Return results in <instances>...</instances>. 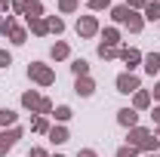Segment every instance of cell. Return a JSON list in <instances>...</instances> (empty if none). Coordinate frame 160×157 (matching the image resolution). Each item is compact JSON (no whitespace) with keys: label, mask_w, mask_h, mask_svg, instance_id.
<instances>
[{"label":"cell","mask_w":160,"mask_h":157,"mask_svg":"<svg viewBox=\"0 0 160 157\" xmlns=\"http://www.w3.org/2000/svg\"><path fill=\"white\" fill-rule=\"evenodd\" d=\"M28 77L34 80L37 86H52V83H56V71H52V65L31 62V65H28Z\"/></svg>","instance_id":"obj_1"},{"label":"cell","mask_w":160,"mask_h":157,"mask_svg":"<svg viewBox=\"0 0 160 157\" xmlns=\"http://www.w3.org/2000/svg\"><path fill=\"white\" fill-rule=\"evenodd\" d=\"M114 86H117V93H123V96H132V93H139V89H142L139 77H136L132 71H123V74H117Z\"/></svg>","instance_id":"obj_2"},{"label":"cell","mask_w":160,"mask_h":157,"mask_svg":"<svg viewBox=\"0 0 160 157\" xmlns=\"http://www.w3.org/2000/svg\"><path fill=\"white\" fill-rule=\"evenodd\" d=\"M25 136L22 126H9V129H0V157H6V151H12V145Z\"/></svg>","instance_id":"obj_3"},{"label":"cell","mask_w":160,"mask_h":157,"mask_svg":"<svg viewBox=\"0 0 160 157\" xmlns=\"http://www.w3.org/2000/svg\"><path fill=\"white\" fill-rule=\"evenodd\" d=\"M77 34H80L83 40H89V37H96V34H102L99 19H96V16H77Z\"/></svg>","instance_id":"obj_4"},{"label":"cell","mask_w":160,"mask_h":157,"mask_svg":"<svg viewBox=\"0 0 160 157\" xmlns=\"http://www.w3.org/2000/svg\"><path fill=\"white\" fill-rule=\"evenodd\" d=\"M142 59H145V56H142L136 46H120V62L126 65V71H136L142 65Z\"/></svg>","instance_id":"obj_5"},{"label":"cell","mask_w":160,"mask_h":157,"mask_svg":"<svg viewBox=\"0 0 160 157\" xmlns=\"http://www.w3.org/2000/svg\"><path fill=\"white\" fill-rule=\"evenodd\" d=\"M117 123L123 126V129L139 126V111H136V108H120V111H117Z\"/></svg>","instance_id":"obj_6"},{"label":"cell","mask_w":160,"mask_h":157,"mask_svg":"<svg viewBox=\"0 0 160 157\" xmlns=\"http://www.w3.org/2000/svg\"><path fill=\"white\" fill-rule=\"evenodd\" d=\"M151 136V129L148 126H132L129 133H126V145H132V148H142V142Z\"/></svg>","instance_id":"obj_7"},{"label":"cell","mask_w":160,"mask_h":157,"mask_svg":"<svg viewBox=\"0 0 160 157\" xmlns=\"http://www.w3.org/2000/svg\"><path fill=\"white\" fill-rule=\"evenodd\" d=\"M46 139H49L52 145H65V142L71 139V133H68V126H65V123H56V126H49Z\"/></svg>","instance_id":"obj_8"},{"label":"cell","mask_w":160,"mask_h":157,"mask_svg":"<svg viewBox=\"0 0 160 157\" xmlns=\"http://www.w3.org/2000/svg\"><path fill=\"white\" fill-rule=\"evenodd\" d=\"M40 93L37 89H28V93H22V108L25 111H31V114H37V108H40Z\"/></svg>","instance_id":"obj_9"},{"label":"cell","mask_w":160,"mask_h":157,"mask_svg":"<svg viewBox=\"0 0 160 157\" xmlns=\"http://www.w3.org/2000/svg\"><path fill=\"white\" fill-rule=\"evenodd\" d=\"M74 93L83 96V99H89L92 93H96V80H92V77H77V80H74Z\"/></svg>","instance_id":"obj_10"},{"label":"cell","mask_w":160,"mask_h":157,"mask_svg":"<svg viewBox=\"0 0 160 157\" xmlns=\"http://www.w3.org/2000/svg\"><path fill=\"white\" fill-rule=\"evenodd\" d=\"M68 56H71V46H68L65 40H56V43L49 46V59L52 62H65Z\"/></svg>","instance_id":"obj_11"},{"label":"cell","mask_w":160,"mask_h":157,"mask_svg":"<svg viewBox=\"0 0 160 157\" xmlns=\"http://www.w3.org/2000/svg\"><path fill=\"white\" fill-rule=\"evenodd\" d=\"M25 25H28V31H31L34 37H46V34H49V28H46V16H43V19H25Z\"/></svg>","instance_id":"obj_12"},{"label":"cell","mask_w":160,"mask_h":157,"mask_svg":"<svg viewBox=\"0 0 160 157\" xmlns=\"http://www.w3.org/2000/svg\"><path fill=\"white\" fill-rule=\"evenodd\" d=\"M151 102H154V99H151V93H148V89L132 93V108H136V111H148V108H151Z\"/></svg>","instance_id":"obj_13"},{"label":"cell","mask_w":160,"mask_h":157,"mask_svg":"<svg viewBox=\"0 0 160 157\" xmlns=\"http://www.w3.org/2000/svg\"><path fill=\"white\" fill-rule=\"evenodd\" d=\"M142 68H145V74H160V53H148L145 59H142Z\"/></svg>","instance_id":"obj_14"},{"label":"cell","mask_w":160,"mask_h":157,"mask_svg":"<svg viewBox=\"0 0 160 157\" xmlns=\"http://www.w3.org/2000/svg\"><path fill=\"white\" fill-rule=\"evenodd\" d=\"M142 19L145 22H160V0H148V3H145Z\"/></svg>","instance_id":"obj_15"},{"label":"cell","mask_w":160,"mask_h":157,"mask_svg":"<svg viewBox=\"0 0 160 157\" xmlns=\"http://www.w3.org/2000/svg\"><path fill=\"white\" fill-rule=\"evenodd\" d=\"M6 40L9 43H16V46H22V43H28V28H22V25H16L9 34H6Z\"/></svg>","instance_id":"obj_16"},{"label":"cell","mask_w":160,"mask_h":157,"mask_svg":"<svg viewBox=\"0 0 160 157\" xmlns=\"http://www.w3.org/2000/svg\"><path fill=\"white\" fill-rule=\"evenodd\" d=\"M157 148H160V139L151 133V136L142 142V148H139V154H157Z\"/></svg>","instance_id":"obj_17"},{"label":"cell","mask_w":160,"mask_h":157,"mask_svg":"<svg viewBox=\"0 0 160 157\" xmlns=\"http://www.w3.org/2000/svg\"><path fill=\"white\" fill-rule=\"evenodd\" d=\"M129 13H132V9H129L126 3H123V6H111V19L117 22V25H126V19H129Z\"/></svg>","instance_id":"obj_18"},{"label":"cell","mask_w":160,"mask_h":157,"mask_svg":"<svg viewBox=\"0 0 160 157\" xmlns=\"http://www.w3.org/2000/svg\"><path fill=\"white\" fill-rule=\"evenodd\" d=\"M102 43L105 46H120V31L117 28H105L102 31Z\"/></svg>","instance_id":"obj_19"},{"label":"cell","mask_w":160,"mask_h":157,"mask_svg":"<svg viewBox=\"0 0 160 157\" xmlns=\"http://www.w3.org/2000/svg\"><path fill=\"white\" fill-rule=\"evenodd\" d=\"M16 120H19V114L12 111V108H0V126L6 129V126H16Z\"/></svg>","instance_id":"obj_20"},{"label":"cell","mask_w":160,"mask_h":157,"mask_svg":"<svg viewBox=\"0 0 160 157\" xmlns=\"http://www.w3.org/2000/svg\"><path fill=\"white\" fill-rule=\"evenodd\" d=\"M71 71H74V77H89V62L86 59H74L71 62Z\"/></svg>","instance_id":"obj_21"},{"label":"cell","mask_w":160,"mask_h":157,"mask_svg":"<svg viewBox=\"0 0 160 157\" xmlns=\"http://www.w3.org/2000/svg\"><path fill=\"white\" fill-rule=\"evenodd\" d=\"M126 28H129V34H139L142 28H145V19H142L139 13H129V19H126Z\"/></svg>","instance_id":"obj_22"},{"label":"cell","mask_w":160,"mask_h":157,"mask_svg":"<svg viewBox=\"0 0 160 157\" xmlns=\"http://www.w3.org/2000/svg\"><path fill=\"white\" fill-rule=\"evenodd\" d=\"M37 3H40V0H12L9 6H12V13H19V16H25V13H28L31 6H37Z\"/></svg>","instance_id":"obj_23"},{"label":"cell","mask_w":160,"mask_h":157,"mask_svg":"<svg viewBox=\"0 0 160 157\" xmlns=\"http://www.w3.org/2000/svg\"><path fill=\"white\" fill-rule=\"evenodd\" d=\"M31 133L46 136V133H49V117H34V120H31Z\"/></svg>","instance_id":"obj_24"},{"label":"cell","mask_w":160,"mask_h":157,"mask_svg":"<svg viewBox=\"0 0 160 157\" xmlns=\"http://www.w3.org/2000/svg\"><path fill=\"white\" fill-rule=\"evenodd\" d=\"M99 56L105 62H111V59H120V46H105V43H99Z\"/></svg>","instance_id":"obj_25"},{"label":"cell","mask_w":160,"mask_h":157,"mask_svg":"<svg viewBox=\"0 0 160 157\" xmlns=\"http://www.w3.org/2000/svg\"><path fill=\"white\" fill-rule=\"evenodd\" d=\"M52 117H56V123H68V120L74 117V111H71L68 105H59V108L52 111Z\"/></svg>","instance_id":"obj_26"},{"label":"cell","mask_w":160,"mask_h":157,"mask_svg":"<svg viewBox=\"0 0 160 157\" xmlns=\"http://www.w3.org/2000/svg\"><path fill=\"white\" fill-rule=\"evenodd\" d=\"M46 28H49V34H62L65 31V22L59 16H46Z\"/></svg>","instance_id":"obj_27"},{"label":"cell","mask_w":160,"mask_h":157,"mask_svg":"<svg viewBox=\"0 0 160 157\" xmlns=\"http://www.w3.org/2000/svg\"><path fill=\"white\" fill-rule=\"evenodd\" d=\"M86 3H89V13H105V9L111 13V0H86Z\"/></svg>","instance_id":"obj_28"},{"label":"cell","mask_w":160,"mask_h":157,"mask_svg":"<svg viewBox=\"0 0 160 157\" xmlns=\"http://www.w3.org/2000/svg\"><path fill=\"white\" fill-rule=\"evenodd\" d=\"M80 0H59V13H65V16H71V13H77Z\"/></svg>","instance_id":"obj_29"},{"label":"cell","mask_w":160,"mask_h":157,"mask_svg":"<svg viewBox=\"0 0 160 157\" xmlns=\"http://www.w3.org/2000/svg\"><path fill=\"white\" fill-rule=\"evenodd\" d=\"M16 25H19V22H16V16H6V13H3V22H0V34H9Z\"/></svg>","instance_id":"obj_30"},{"label":"cell","mask_w":160,"mask_h":157,"mask_svg":"<svg viewBox=\"0 0 160 157\" xmlns=\"http://www.w3.org/2000/svg\"><path fill=\"white\" fill-rule=\"evenodd\" d=\"M114 157H139V148H132V145H123V148H117V154Z\"/></svg>","instance_id":"obj_31"},{"label":"cell","mask_w":160,"mask_h":157,"mask_svg":"<svg viewBox=\"0 0 160 157\" xmlns=\"http://www.w3.org/2000/svg\"><path fill=\"white\" fill-rule=\"evenodd\" d=\"M9 65H12V53H6V49H0V68L6 71Z\"/></svg>","instance_id":"obj_32"},{"label":"cell","mask_w":160,"mask_h":157,"mask_svg":"<svg viewBox=\"0 0 160 157\" xmlns=\"http://www.w3.org/2000/svg\"><path fill=\"white\" fill-rule=\"evenodd\" d=\"M25 19H43V6H31V9H28V13H25Z\"/></svg>","instance_id":"obj_33"},{"label":"cell","mask_w":160,"mask_h":157,"mask_svg":"<svg viewBox=\"0 0 160 157\" xmlns=\"http://www.w3.org/2000/svg\"><path fill=\"white\" fill-rule=\"evenodd\" d=\"M145 3H148V0H126V6H129L132 13H136V9H145Z\"/></svg>","instance_id":"obj_34"},{"label":"cell","mask_w":160,"mask_h":157,"mask_svg":"<svg viewBox=\"0 0 160 157\" xmlns=\"http://www.w3.org/2000/svg\"><path fill=\"white\" fill-rule=\"evenodd\" d=\"M151 120H154V126H160V105L151 108Z\"/></svg>","instance_id":"obj_35"},{"label":"cell","mask_w":160,"mask_h":157,"mask_svg":"<svg viewBox=\"0 0 160 157\" xmlns=\"http://www.w3.org/2000/svg\"><path fill=\"white\" fill-rule=\"evenodd\" d=\"M28 157H49V154H46V148H31V154H28Z\"/></svg>","instance_id":"obj_36"},{"label":"cell","mask_w":160,"mask_h":157,"mask_svg":"<svg viewBox=\"0 0 160 157\" xmlns=\"http://www.w3.org/2000/svg\"><path fill=\"white\" fill-rule=\"evenodd\" d=\"M77 157H99V154H96L92 148H83V151H77Z\"/></svg>","instance_id":"obj_37"},{"label":"cell","mask_w":160,"mask_h":157,"mask_svg":"<svg viewBox=\"0 0 160 157\" xmlns=\"http://www.w3.org/2000/svg\"><path fill=\"white\" fill-rule=\"evenodd\" d=\"M151 99H154V102H160V83H154V89H151Z\"/></svg>","instance_id":"obj_38"},{"label":"cell","mask_w":160,"mask_h":157,"mask_svg":"<svg viewBox=\"0 0 160 157\" xmlns=\"http://www.w3.org/2000/svg\"><path fill=\"white\" fill-rule=\"evenodd\" d=\"M9 3H12V0H0V13H6V9H9Z\"/></svg>","instance_id":"obj_39"},{"label":"cell","mask_w":160,"mask_h":157,"mask_svg":"<svg viewBox=\"0 0 160 157\" xmlns=\"http://www.w3.org/2000/svg\"><path fill=\"white\" fill-rule=\"evenodd\" d=\"M142 157H160V154H142Z\"/></svg>","instance_id":"obj_40"},{"label":"cell","mask_w":160,"mask_h":157,"mask_svg":"<svg viewBox=\"0 0 160 157\" xmlns=\"http://www.w3.org/2000/svg\"><path fill=\"white\" fill-rule=\"evenodd\" d=\"M154 136H157V139H160V126H157V133H154Z\"/></svg>","instance_id":"obj_41"},{"label":"cell","mask_w":160,"mask_h":157,"mask_svg":"<svg viewBox=\"0 0 160 157\" xmlns=\"http://www.w3.org/2000/svg\"><path fill=\"white\" fill-rule=\"evenodd\" d=\"M49 157H65V154H49Z\"/></svg>","instance_id":"obj_42"},{"label":"cell","mask_w":160,"mask_h":157,"mask_svg":"<svg viewBox=\"0 0 160 157\" xmlns=\"http://www.w3.org/2000/svg\"><path fill=\"white\" fill-rule=\"evenodd\" d=\"M0 22H3V13H0Z\"/></svg>","instance_id":"obj_43"}]
</instances>
